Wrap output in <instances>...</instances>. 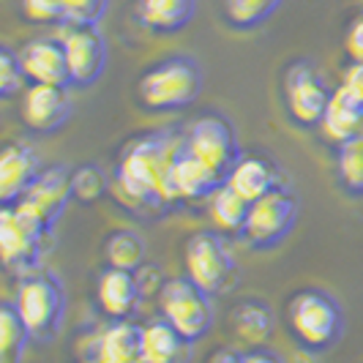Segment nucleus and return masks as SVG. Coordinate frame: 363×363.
Here are the masks:
<instances>
[{
	"label": "nucleus",
	"mask_w": 363,
	"mask_h": 363,
	"mask_svg": "<svg viewBox=\"0 0 363 363\" xmlns=\"http://www.w3.org/2000/svg\"><path fill=\"white\" fill-rule=\"evenodd\" d=\"M249 205L252 202H246L227 183H221L208 197V216L218 233H243L246 218H249Z\"/></svg>",
	"instance_id": "obj_23"
},
{
	"label": "nucleus",
	"mask_w": 363,
	"mask_h": 363,
	"mask_svg": "<svg viewBox=\"0 0 363 363\" xmlns=\"http://www.w3.org/2000/svg\"><path fill=\"white\" fill-rule=\"evenodd\" d=\"M221 183L224 178L218 172H213L200 159H194L191 153H186V147H183L181 156L172 164V172H169V197L172 202L208 200Z\"/></svg>",
	"instance_id": "obj_16"
},
{
	"label": "nucleus",
	"mask_w": 363,
	"mask_h": 363,
	"mask_svg": "<svg viewBox=\"0 0 363 363\" xmlns=\"http://www.w3.org/2000/svg\"><path fill=\"white\" fill-rule=\"evenodd\" d=\"M143 350V325L131 320H112L93 345L91 355H99L109 363H140Z\"/></svg>",
	"instance_id": "obj_20"
},
{
	"label": "nucleus",
	"mask_w": 363,
	"mask_h": 363,
	"mask_svg": "<svg viewBox=\"0 0 363 363\" xmlns=\"http://www.w3.org/2000/svg\"><path fill=\"white\" fill-rule=\"evenodd\" d=\"M41 175L38 156L28 145L9 143L0 153V202L17 205Z\"/></svg>",
	"instance_id": "obj_15"
},
{
	"label": "nucleus",
	"mask_w": 363,
	"mask_h": 363,
	"mask_svg": "<svg viewBox=\"0 0 363 363\" xmlns=\"http://www.w3.org/2000/svg\"><path fill=\"white\" fill-rule=\"evenodd\" d=\"M339 85H345L347 91H352L358 99H363V60H350Z\"/></svg>",
	"instance_id": "obj_34"
},
{
	"label": "nucleus",
	"mask_w": 363,
	"mask_h": 363,
	"mask_svg": "<svg viewBox=\"0 0 363 363\" xmlns=\"http://www.w3.org/2000/svg\"><path fill=\"white\" fill-rule=\"evenodd\" d=\"M287 325L306 350H328L342 339L345 314L333 295L323 290H301L287 303Z\"/></svg>",
	"instance_id": "obj_3"
},
{
	"label": "nucleus",
	"mask_w": 363,
	"mask_h": 363,
	"mask_svg": "<svg viewBox=\"0 0 363 363\" xmlns=\"http://www.w3.org/2000/svg\"><path fill=\"white\" fill-rule=\"evenodd\" d=\"M186 342L167 320H156L143 325V350L140 363H183L186 361Z\"/></svg>",
	"instance_id": "obj_22"
},
{
	"label": "nucleus",
	"mask_w": 363,
	"mask_h": 363,
	"mask_svg": "<svg viewBox=\"0 0 363 363\" xmlns=\"http://www.w3.org/2000/svg\"><path fill=\"white\" fill-rule=\"evenodd\" d=\"M345 50L350 55V60H363V11L347 28Z\"/></svg>",
	"instance_id": "obj_33"
},
{
	"label": "nucleus",
	"mask_w": 363,
	"mask_h": 363,
	"mask_svg": "<svg viewBox=\"0 0 363 363\" xmlns=\"http://www.w3.org/2000/svg\"><path fill=\"white\" fill-rule=\"evenodd\" d=\"M208 363H243V355H238L235 350H216Z\"/></svg>",
	"instance_id": "obj_36"
},
{
	"label": "nucleus",
	"mask_w": 363,
	"mask_h": 363,
	"mask_svg": "<svg viewBox=\"0 0 363 363\" xmlns=\"http://www.w3.org/2000/svg\"><path fill=\"white\" fill-rule=\"evenodd\" d=\"M50 224L22 205H3L0 211V259L9 271H28L44 252Z\"/></svg>",
	"instance_id": "obj_6"
},
{
	"label": "nucleus",
	"mask_w": 363,
	"mask_h": 363,
	"mask_svg": "<svg viewBox=\"0 0 363 363\" xmlns=\"http://www.w3.org/2000/svg\"><path fill=\"white\" fill-rule=\"evenodd\" d=\"M82 363H109V361H104V358H99V355H88Z\"/></svg>",
	"instance_id": "obj_37"
},
{
	"label": "nucleus",
	"mask_w": 363,
	"mask_h": 363,
	"mask_svg": "<svg viewBox=\"0 0 363 363\" xmlns=\"http://www.w3.org/2000/svg\"><path fill=\"white\" fill-rule=\"evenodd\" d=\"M69 115H72V101H69L66 88L28 85L25 101H22V118L33 131L52 134L69 121Z\"/></svg>",
	"instance_id": "obj_14"
},
{
	"label": "nucleus",
	"mask_w": 363,
	"mask_h": 363,
	"mask_svg": "<svg viewBox=\"0 0 363 363\" xmlns=\"http://www.w3.org/2000/svg\"><path fill=\"white\" fill-rule=\"evenodd\" d=\"M72 189L74 200L79 202H96L112 189V181H107V172L99 164H82L72 169Z\"/></svg>",
	"instance_id": "obj_29"
},
{
	"label": "nucleus",
	"mask_w": 363,
	"mask_h": 363,
	"mask_svg": "<svg viewBox=\"0 0 363 363\" xmlns=\"http://www.w3.org/2000/svg\"><path fill=\"white\" fill-rule=\"evenodd\" d=\"M25 82H28V77L22 69L19 52L3 47L0 50V96H14L17 91H22Z\"/></svg>",
	"instance_id": "obj_30"
},
{
	"label": "nucleus",
	"mask_w": 363,
	"mask_h": 363,
	"mask_svg": "<svg viewBox=\"0 0 363 363\" xmlns=\"http://www.w3.org/2000/svg\"><path fill=\"white\" fill-rule=\"evenodd\" d=\"M104 257H107L109 268L137 273L145 262V243L131 230H115L104 240Z\"/></svg>",
	"instance_id": "obj_26"
},
{
	"label": "nucleus",
	"mask_w": 363,
	"mask_h": 363,
	"mask_svg": "<svg viewBox=\"0 0 363 363\" xmlns=\"http://www.w3.org/2000/svg\"><path fill=\"white\" fill-rule=\"evenodd\" d=\"M183 137L175 134H143L131 140L126 150L121 153L118 167L112 172V191L115 197L134 208V211H150L169 205V172L172 164L181 156Z\"/></svg>",
	"instance_id": "obj_1"
},
{
	"label": "nucleus",
	"mask_w": 363,
	"mask_h": 363,
	"mask_svg": "<svg viewBox=\"0 0 363 363\" xmlns=\"http://www.w3.org/2000/svg\"><path fill=\"white\" fill-rule=\"evenodd\" d=\"M183 268L186 279L208 295H216L227 287L235 265L218 233H194L183 246Z\"/></svg>",
	"instance_id": "obj_8"
},
{
	"label": "nucleus",
	"mask_w": 363,
	"mask_h": 363,
	"mask_svg": "<svg viewBox=\"0 0 363 363\" xmlns=\"http://www.w3.org/2000/svg\"><path fill=\"white\" fill-rule=\"evenodd\" d=\"M323 137L330 140L333 145H345L350 140L363 134V99H358L352 91H347L345 85L333 88L328 109L320 121Z\"/></svg>",
	"instance_id": "obj_17"
},
{
	"label": "nucleus",
	"mask_w": 363,
	"mask_h": 363,
	"mask_svg": "<svg viewBox=\"0 0 363 363\" xmlns=\"http://www.w3.org/2000/svg\"><path fill=\"white\" fill-rule=\"evenodd\" d=\"M30 330L22 323L14 303L6 301L0 306V363H22L25 350L30 342Z\"/></svg>",
	"instance_id": "obj_25"
},
{
	"label": "nucleus",
	"mask_w": 363,
	"mask_h": 363,
	"mask_svg": "<svg viewBox=\"0 0 363 363\" xmlns=\"http://www.w3.org/2000/svg\"><path fill=\"white\" fill-rule=\"evenodd\" d=\"M19 60L30 85H57L69 88L72 72L60 38H33L19 50Z\"/></svg>",
	"instance_id": "obj_12"
},
{
	"label": "nucleus",
	"mask_w": 363,
	"mask_h": 363,
	"mask_svg": "<svg viewBox=\"0 0 363 363\" xmlns=\"http://www.w3.org/2000/svg\"><path fill=\"white\" fill-rule=\"evenodd\" d=\"M298 221V200L290 189L276 186L265 197L249 205L243 238L257 249H271L292 233Z\"/></svg>",
	"instance_id": "obj_7"
},
{
	"label": "nucleus",
	"mask_w": 363,
	"mask_h": 363,
	"mask_svg": "<svg viewBox=\"0 0 363 363\" xmlns=\"http://www.w3.org/2000/svg\"><path fill=\"white\" fill-rule=\"evenodd\" d=\"M202 93V72L191 57L172 55L162 63L150 66L137 85L143 107L150 112H175L197 101Z\"/></svg>",
	"instance_id": "obj_2"
},
{
	"label": "nucleus",
	"mask_w": 363,
	"mask_h": 363,
	"mask_svg": "<svg viewBox=\"0 0 363 363\" xmlns=\"http://www.w3.org/2000/svg\"><path fill=\"white\" fill-rule=\"evenodd\" d=\"M243 363H281V358L265 347H255V350L243 352Z\"/></svg>",
	"instance_id": "obj_35"
},
{
	"label": "nucleus",
	"mask_w": 363,
	"mask_h": 363,
	"mask_svg": "<svg viewBox=\"0 0 363 363\" xmlns=\"http://www.w3.org/2000/svg\"><path fill=\"white\" fill-rule=\"evenodd\" d=\"M279 6L281 0H224V17L240 30H252L268 22Z\"/></svg>",
	"instance_id": "obj_27"
},
{
	"label": "nucleus",
	"mask_w": 363,
	"mask_h": 363,
	"mask_svg": "<svg viewBox=\"0 0 363 363\" xmlns=\"http://www.w3.org/2000/svg\"><path fill=\"white\" fill-rule=\"evenodd\" d=\"M140 295H143V287L131 271H121V268L107 265L99 276L96 298H99L101 311L112 320H128L140 303Z\"/></svg>",
	"instance_id": "obj_19"
},
{
	"label": "nucleus",
	"mask_w": 363,
	"mask_h": 363,
	"mask_svg": "<svg viewBox=\"0 0 363 363\" xmlns=\"http://www.w3.org/2000/svg\"><path fill=\"white\" fill-rule=\"evenodd\" d=\"M159 309L162 320H167L186 342H197L213 328L211 295L186 276L164 281L159 290Z\"/></svg>",
	"instance_id": "obj_5"
},
{
	"label": "nucleus",
	"mask_w": 363,
	"mask_h": 363,
	"mask_svg": "<svg viewBox=\"0 0 363 363\" xmlns=\"http://www.w3.org/2000/svg\"><path fill=\"white\" fill-rule=\"evenodd\" d=\"M183 147L194 159L208 164L221 178H227L233 164L240 159V147L235 143V134H233L230 123L224 118H218V115L197 118L191 123V128L186 131V137H183Z\"/></svg>",
	"instance_id": "obj_9"
},
{
	"label": "nucleus",
	"mask_w": 363,
	"mask_h": 363,
	"mask_svg": "<svg viewBox=\"0 0 363 363\" xmlns=\"http://www.w3.org/2000/svg\"><path fill=\"white\" fill-rule=\"evenodd\" d=\"M336 167H339V178H342L347 191L363 194V134L345 143V145H339Z\"/></svg>",
	"instance_id": "obj_28"
},
{
	"label": "nucleus",
	"mask_w": 363,
	"mask_h": 363,
	"mask_svg": "<svg viewBox=\"0 0 363 363\" xmlns=\"http://www.w3.org/2000/svg\"><path fill=\"white\" fill-rule=\"evenodd\" d=\"M197 11V0H134V17L153 33H178Z\"/></svg>",
	"instance_id": "obj_21"
},
{
	"label": "nucleus",
	"mask_w": 363,
	"mask_h": 363,
	"mask_svg": "<svg viewBox=\"0 0 363 363\" xmlns=\"http://www.w3.org/2000/svg\"><path fill=\"white\" fill-rule=\"evenodd\" d=\"M233 328L235 333L249 342V345L259 347L262 342H268L273 333V314L262 301H243L235 311H233Z\"/></svg>",
	"instance_id": "obj_24"
},
{
	"label": "nucleus",
	"mask_w": 363,
	"mask_h": 363,
	"mask_svg": "<svg viewBox=\"0 0 363 363\" xmlns=\"http://www.w3.org/2000/svg\"><path fill=\"white\" fill-rule=\"evenodd\" d=\"M328 85L317 69L311 63H292L287 74H284V101H287V112L298 126H320L323 115L330 101Z\"/></svg>",
	"instance_id": "obj_10"
},
{
	"label": "nucleus",
	"mask_w": 363,
	"mask_h": 363,
	"mask_svg": "<svg viewBox=\"0 0 363 363\" xmlns=\"http://www.w3.org/2000/svg\"><path fill=\"white\" fill-rule=\"evenodd\" d=\"M60 41H63V50L69 57L72 85H79V88L93 85L107 66V44H104V36L99 33V28L96 25H69Z\"/></svg>",
	"instance_id": "obj_11"
},
{
	"label": "nucleus",
	"mask_w": 363,
	"mask_h": 363,
	"mask_svg": "<svg viewBox=\"0 0 363 363\" xmlns=\"http://www.w3.org/2000/svg\"><path fill=\"white\" fill-rule=\"evenodd\" d=\"M11 303L22 317V323L28 325L30 336L41 339V342H50L60 328V320H63L66 295H63V287L52 273H33V276L19 281L17 295Z\"/></svg>",
	"instance_id": "obj_4"
},
{
	"label": "nucleus",
	"mask_w": 363,
	"mask_h": 363,
	"mask_svg": "<svg viewBox=\"0 0 363 363\" xmlns=\"http://www.w3.org/2000/svg\"><path fill=\"white\" fill-rule=\"evenodd\" d=\"M224 183L238 191L246 202H255L273 191L279 183V169L276 164L262 156V153H240V159L233 164V169L227 172Z\"/></svg>",
	"instance_id": "obj_18"
},
{
	"label": "nucleus",
	"mask_w": 363,
	"mask_h": 363,
	"mask_svg": "<svg viewBox=\"0 0 363 363\" xmlns=\"http://www.w3.org/2000/svg\"><path fill=\"white\" fill-rule=\"evenodd\" d=\"M69 200H74L72 169L50 167V169H41V175L33 181L28 194L17 205H22L25 211H30L33 216H38L41 221H47L52 227L55 221L60 218V213L66 211Z\"/></svg>",
	"instance_id": "obj_13"
},
{
	"label": "nucleus",
	"mask_w": 363,
	"mask_h": 363,
	"mask_svg": "<svg viewBox=\"0 0 363 363\" xmlns=\"http://www.w3.org/2000/svg\"><path fill=\"white\" fill-rule=\"evenodd\" d=\"M63 9L69 25H96L107 9V0H63Z\"/></svg>",
	"instance_id": "obj_32"
},
{
	"label": "nucleus",
	"mask_w": 363,
	"mask_h": 363,
	"mask_svg": "<svg viewBox=\"0 0 363 363\" xmlns=\"http://www.w3.org/2000/svg\"><path fill=\"white\" fill-rule=\"evenodd\" d=\"M22 14H25V19L36 22V25L66 22L63 0H22Z\"/></svg>",
	"instance_id": "obj_31"
}]
</instances>
